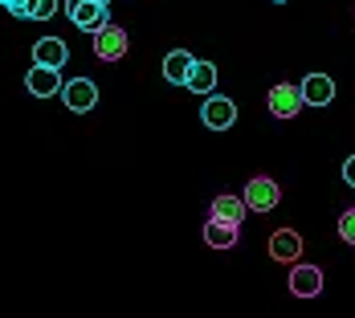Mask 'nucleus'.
Returning a JSON list of instances; mask_svg holds the SVG:
<instances>
[{
    "instance_id": "obj_1",
    "label": "nucleus",
    "mask_w": 355,
    "mask_h": 318,
    "mask_svg": "<svg viewBox=\"0 0 355 318\" xmlns=\"http://www.w3.org/2000/svg\"><path fill=\"white\" fill-rule=\"evenodd\" d=\"M66 12L82 33H98L103 25H110L107 0H66Z\"/></svg>"
},
{
    "instance_id": "obj_2",
    "label": "nucleus",
    "mask_w": 355,
    "mask_h": 318,
    "mask_svg": "<svg viewBox=\"0 0 355 318\" xmlns=\"http://www.w3.org/2000/svg\"><path fill=\"white\" fill-rule=\"evenodd\" d=\"M278 200H282V188H278V179L253 176V179L245 184V204H249V212H270V209H278Z\"/></svg>"
},
{
    "instance_id": "obj_3",
    "label": "nucleus",
    "mask_w": 355,
    "mask_h": 318,
    "mask_svg": "<svg viewBox=\"0 0 355 318\" xmlns=\"http://www.w3.org/2000/svg\"><path fill=\"white\" fill-rule=\"evenodd\" d=\"M266 103H270V114H274V118H294V114L306 106V103H302V90H298V86H290V82L270 86Z\"/></svg>"
},
{
    "instance_id": "obj_4",
    "label": "nucleus",
    "mask_w": 355,
    "mask_h": 318,
    "mask_svg": "<svg viewBox=\"0 0 355 318\" xmlns=\"http://www.w3.org/2000/svg\"><path fill=\"white\" fill-rule=\"evenodd\" d=\"M62 103L70 106L73 114H86V110L98 106V86H94L90 78H73V82L62 86Z\"/></svg>"
},
{
    "instance_id": "obj_5",
    "label": "nucleus",
    "mask_w": 355,
    "mask_h": 318,
    "mask_svg": "<svg viewBox=\"0 0 355 318\" xmlns=\"http://www.w3.org/2000/svg\"><path fill=\"white\" fill-rule=\"evenodd\" d=\"M290 294H294V298H319L322 294V270L319 265L294 261V270H290Z\"/></svg>"
},
{
    "instance_id": "obj_6",
    "label": "nucleus",
    "mask_w": 355,
    "mask_h": 318,
    "mask_svg": "<svg viewBox=\"0 0 355 318\" xmlns=\"http://www.w3.org/2000/svg\"><path fill=\"white\" fill-rule=\"evenodd\" d=\"M200 118H205L209 131H229V127L237 123V106H233V98L209 94V103H205V110H200Z\"/></svg>"
},
{
    "instance_id": "obj_7",
    "label": "nucleus",
    "mask_w": 355,
    "mask_h": 318,
    "mask_svg": "<svg viewBox=\"0 0 355 318\" xmlns=\"http://www.w3.org/2000/svg\"><path fill=\"white\" fill-rule=\"evenodd\" d=\"M25 86H29V94H37V98H53V94H62V70L58 66H37L33 62Z\"/></svg>"
},
{
    "instance_id": "obj_8",
    "label": "nucleus",
    "mask_w": 355,
    "mask_h": 318,
    "mask_svg": "<svg viewBox=\"0 0 355 318\" xmlns=\"http://www.w3.org/2000/svg\"><path fill=\"white\" fill-rule=\"evenodd\" d=\"M94 53H98L103 62H119V58L127 53V29H119V25H103V29L94 33Z\"/></svg>"
},
{
    "instance_id": "obj_9",
    "label": "nucleus",
    "mask_w": 355,
    "mask_h": 318,
    "mask_svg": "<svg viewBox=\"0 0 355 318\" xmlns=\"http://www.w3.org/2000/svg\"><path fill=\"white\" fill-rule=\"evenodd\" d=\"M270 257H274V261H286V265H294V261L302 257V237H298L294 229H278V233L270 237Z\"/></svg>"
},
{
    "instance_id": "obj_10",
    "label": "nucleus",
    "mask_w": 355,
    "mask_h": 318,
    "mask_svg": "<svg viewBox=\"0 0 355 318\" xmlns=\"http://www.w3.org/2000/svg\"><path fill=\"white\" fill-rule=\"evenodd\" d=\"M302 103L306 106H327L335 98V82L327 78V73H311V78H302Z\"/></svg>"
},
{
    "instance_id": "obj_11",
    "label": "nucleus",
    "mask_w": 355,
    "mask_h": 318,
    "mask_svg": "<svg viewBox=\"0 0 355 318\" xmlns=\"http://www.w3.org/2000/svg\"><path fill=\"white\" fill-rule=\"evenodd\" d=\"M237 237H241V224L220 220V216H209V224H205V241H209L213 249H233L237 245Z\"/></svg>"
},
{
    "instance_id": "obj_12",
    "label": "nucleus",
    "mask_w": 355,
    "mask_h": 318,
    "mask_svg": "<svg viewBox=\"0 0 355 318\" xmlns=\"http://www.w3.org/2000/svg\"><path fill=\"white\" fill-rule=\"evenodd\" d=\"M66 58H70V49H66V41L62 37H41L33 45V62L37 66H66Z\"/></svg>"
},
{
    "instance_id": "obj_13",
    "label": "nucleus",
    "mask_w": 355,
    "mask_h": 318,
    "mask_svg": "<svg viewBox=\"0 0 355 318\" xmlns=\"http://www.w3.org/2000/svg\"><path fill=\"white\" fill-rule=\"evenodd\" d=\"M192 62H196V58H192L188 49H172V53L164 58V78H168V82H176V86H184V82H188V73H192Z\"/></svg>"
},
{
    "instance_id": "obj_14",
    "label": "nucleus",
    "mask_w": 355,
    "mask_h": 318,
    "mask_svg": "<svg viewBox=\"0 0 355 318\" xmlns=\"http://www.w3.org/2000/svg\"><path fill=\"white\" fill-rule=\"evenodd\" d=\"M245 212H249V204H245V196H216L213 200V216H220V220H233V224H241L245 220Z\"/></svg>"
},
{
    "instance_id": "obj_15",
    "label": "nucleus",
    "mask_w": 355,
    "mask_h": 318,
    "mask_svg": "<svg viewBox=\"0 0 355 318\" xmlns=\"http://www.w3.org/2000/svg\"><path fill=\"white\" fill-rule=\"evenodd\" d=\"M188 90H196V94H213L216 86V66L213 62H192V73H188V82H184Z\"/></svg>"
},
{
    "instance_id": "obj_16",
    "label": "nucleus",
    "mask_w": 355,
    "mask_h": 318,
    "mask_svg": "<svg viewBox=\"0 0 355 318\" xmlns=\"http://www.w3.org/2000/svg\"><path fill=\"white\" fill-rule=\"evenodd\" d=\"M58 12V0H29V17L25 21H49Z\"/></svg>"
},
{
    "instance_id": "obj_17",
    "label": "nucleus",
    "mask_w": 355,
    "mask_h": 318,
    "mask_svg": "<svg viewBox=\"0 0 355 318\" xmlns=\"http://www.w3.org/2000/svg\"><path fill=\"white\" fill-rule=\"evenodd\" d=\"M339 237H343L347 245H355V209H347L339 216Z\"/></svg>"
},
{
    "instance_id": "obj_18",
    "label": "nucleus",
    "mask_w": 355,
    "mask_h": 318,
    "mask_svg": "<svg viewBox=\"0 0 355 318\" xmlns=\"http://www.w3.org/2000/svg\"><path fill=\"white\" fill-rule=\"evenodd\" d=\"M343 179H347V184L355 188V155L347 159V164H343Z\"/></svg>"
},
{
    "instance_id": "obj_19",
    "label": "nucleus",
    "mask_w": 355,
    "mask_h": 318,
    "mask_svg": "<svg viewBox=\"0 0 355 318\" xmlns=\"http://www.w3.org/2000/svg\"><path fill=\"white\" fill-rule=\"evenodd\" d=\"M8 4H12V0H0V8H8Z\"/></svg>"
},
{
    "instance_id": "obj_20",
    "label": "nucleus",
    "mask_w": 355,
    "mask_h": 318,
    "mask_svg": "<svg viewBox=\"0 0 355 318\" xmlns=\"http://www.w3.org/2000/svg\"><path fill=\"white\" fill-rule=\"evenodd\" d=\"M274 4H286V0H274Z\"/></svg>"
},
{
    "instance_id": "obj_21",
    "label": "nucleus",
    "mask_w": 355,
    "mask_h": 318,
    "mask_svg": "<svg viewBox=\"0 0 355 318\" xmlns=\"http://www.w3.org/2000/svg\"><path fill=\"white\" fill-rule=\"evenodd\" d=\"M107 4H110V0H107Z\"/></svg>"
}]
</instances>
